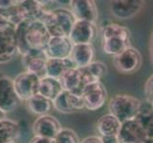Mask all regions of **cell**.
Returning <instances> with one entry per match:
<instances>
[{"label":"cell","instance_id":"6da1fadb","mask_svg":"<svg viewBox=\"0 0 153 143\" xmlns=\"http://www.w3.org/2000/svg\"><path fill=\"white\" fill-rule=\"evenodd\" d=\"M18 54L26 55L30 51H44L51 37L43 22L25 20L15 28Z\"/></svg>","mask_w":153,"mask_h":143},{"label":"cell","instance_id":"7a4b0ae2","mask_svg":"<svg viewBox=\"0 0 153 143\" xmlns=\"http://www.w3.org/2000/svg\"><path fill=\"white\" fill-rule=\"evenodd\" d=\"M130 37L128 27L108 23L102 28V50L105 54L114 56L130 46Z\"/></svg>","mask_w":153,"mask_h":143},{"label":"cell","instance_id":"3957f363","mask_svg":"<svg viewBox=\"0 0 153 143\" xmlns=\"http://www.w3.org/2000/svg\"><path fill=\"white\" fill-rule=\"evenodd\" d=\"M74 22L75 18L71 10L65 8L51 10L43 21L49 34L53 37H68Z\"/></svg>","mask_w":153,"mask_h":143},{"label":"cell","instance_id":"277c9868","mask_svg":"<svg viewBox=\"0 0 153 143\" xmlns=\"http://www.w3.org/2000/svg\"><path fill=\"white\" fill-rule=\"evenodd\" d=\"M142 101L128 94H115L109 100L108 110L121 123L133 119L141 108Z\"/></svg>","mask_w":153,"mask_h":143},{"label":"cell","instance_id":"5b68a950","mask_svg":"<svg viewBox=\"0 0 153 143\" xmlns=\"http://www.w3.org/2000/svg\"><path fill=\"white\" fill-rule=\"evenodd\" d=\"M16 26L0 18V64L12 61L18 54Z\"/></svg>","mask_w":153,"mask_h":143},{"label":"cell","instance_id":"8992f818","mask_svg":"<svg viewBox=\"0 0 153 143\" xmlns=\"http://www.w3.org/2000/svg\"><path fill=\"white\" fill-rule=\"evenodd\" d=\"M117 139L119 143H152L153 135L147 133L134 118L121 124Z\"/></svg>","mask_w":153,"mask_h":143},{"label":"cell","instance_id":"52a82bcc","mask_svg":"<svg viewBox=\"0 0 153 143\" xmlns=\"http://www.w3.org/2000/svg\"><path fill=\"white\" fill-rule=\"evenodd\" d=\"M142 62L143 57L140 51L132 46L128 47L120 54L112 56L114 68L118 73L123 75H130L138 71Z\"/></svg>","mask_w":153,"mask_h":143},{"label":"cell","instance_id":"ba28073f","mask_svg":"<svg viewBox=\"0 0 153 143\" xmlns=\"http://www.w3.org/2000/svg\"><path fill=\"white\" fill-rule=\"evenodd\" d=\"M84 107L88 111H97L105 105L108 99V92L101 82H95L86 85L81 93Z\"/></svg>","mask_w":153,"mask_h":143},{"label":"cell","instance_id":"9c48e42d","mask_svg":"<svg viewBox=\"0 0 153 143\" xmlns=\"http://www.w3.org/2000/svg\"><path fill=\"white\" fill-rule=\"evenodd\" d=\"M40 78L28 72L21 73L13 79L14 91L20 100L27 101L33 95L38 94Z\"/></svg>","mask_w":153,"mask_h":143},{"label":"cell","instance_id":"30bf717a","mask_svg":"<svg viewBox=\"0 0 153 143\" xmlns=\"http://www.w3.org/2000/svg\"><path fill=\"white\" fill-rule=\"evenodd\" d=\"M20 101L14 91L13 79L8 76L0 77V111L7 115L16 109Z\"/></svg>","mask_w":153,"mask_h":143},{"label":"cell","instance_id":"8fae6325","mask_svg":"<svg viewBox=\"0 0 153 143\" xmlns=\"http://www.w3.org/2000/svg\"><path fill=\"white\" fill-rule=\"evenodd\" d=\"M97 27L88 21L75 20L71 31L68 34V39L73 45L76 44H92V41L96 37Z\"/></svg>","mask_w":153,"mask_h":143},{"label":"cell","instance_id":"7c38bea8","mask_svg":"<svg viewBox=\"0 0 153 143\" xmlns=\"http://www.w3.org/2000/svg\"><path fill=\"white\" fill-rule=\"evenodd\" d=\"M70 10L75 20L88 21L95 24L98 20V8L93 0H71Z\"/></svg>","mask_w":153,"mask_h":143},{"label":"cell","instance_id":"4fadbf2b","mask_svg":"<svg viewBox=\"0 0 153 143\" xmlns=\"http://www.w3.org/2000/svg\"><path fill=\"white\" fill-rule=\"evenodd\" d=\"M52 107L62 114H72L85 108L81 95L65 90H63L52 101Z\"/></svg>","mask_w":153,"mask_h":143},{"label":"cell","instance_id":"5bb4252c","mask_svg":"<svg viewBox=\"0 0 153 143\" xmlns=\"http://www.w3.org/2000/svg\"><path fill=\"white\" fill-rule=\"evenodd\" d=\"M62 129L61 123L55 116L51 115H39L33 124L34 136H42L47 139H54Z\"/></svg>","mask_w":153,"mask_h":143},{"label":"cell","instance_id":"9a60e30c","mask_svg":"<svg viewBox=\"0 0 153 143\" xmlns=\"http://www.w3.org/2000/svg\"><path fill=\"white\" fill-rule=\"evenodd\" d=\"M144 4L142 0H115L110 2V12L116 18L128 20L138 14Z\"/></svg>","mask_w":153,"mask_h":143},{"label":"cell","instance_id":"2e32d148","mask_svg":"<svg viewBox=\"0 0 153 143\" xmlns=\"http://www.w3.org/2000/svg\"><path fill=\"white\" fill-rule=\"evenodd\" d=\"M47 56L44 51H30L22 55V65L25 72L37 76L39 78L46 76V63Z\"/></svg>","mask_w":153,"mask_h":143},{"label":"cell","instance_id":"e0dca14e","mask_svg":"<svg viewBox=\"0 0 153 143\" xmlns=\"http://www.w3.org/2000/svg\"><path fill=\"white\" fill-rule=\"evenodd\" d=\"M73 44L68 37H53L50 38L44 54L48 59L50 58H68L70 57Z\"/></svg>","mask_w":153,"mask_h":143},{"label":"cell","instance_id":"ac0fdd59","mask_svg":"<svg viewBox=\"0 0 153 143\" xmlns=\"http://www.w3.org/2000/svg\"><path fill=\"white\" fill-rule=\"evenodd\" d=\"M95 56V49L92 44H76L72 46L71 59L76 68L85 67L93 61Z\"/></svg>","mask_w":153,"mask_h":143},{"label":"cell","instance_id":"d6986e66","mask_svg":"<svg viewBox=\"0 0 153 143\" xmlns=\"http://www.w3.org/2000/svg\"><path fill=\"white\" fill-rule=\"evenodd\" d=\"M78 69L81 73L84 87L88 84L99 82L108 72L107 66L100 61H92L91 64Z\"/></svg>","mask_w":153,"mask_h":143},{"label":"cell","instance_id":"ffe728a7","mask_svg":"<svg viewBox=\"0 0 153 143\" xmlns=\"http://www.w3.org/2000/svg\"><path fill=\"white\" fill-rule=\"evenodd\" d=\"M58 80L60 81L63 90L81 95L84 85L78 68H72L71 70H68L63 73Z\"/></svg>","mask_w":153,"mask_h":143},{"label":"cell","instance_id":"44dd1931","mask_svg":"<svg viewBox=\"0 0 153 143\" xmlns=\"http://www.w3.org/2000/svg\"><path fill=\"white\" fill-rule=\"evenodd\" d=\"M72 68L76 67L71 57L50 58V59H47L46 63V76L59 79L63 73Z\"/></svg>","mask_w":153,"mask_h":143},{"label":"cell","instance_id":"7402d4cb","mask_svg":"<svg viewBox=\"0 0 153 143\" xmlns=\"http://www.w3.org/2000/svg\"><path fill=\"white\" fill-rule=\"evenodd\" d=\"M121 124L122 123L111 114L102 115L96 123V129L100 135L99 136H117L121 128Z\"/></svg>","mask_w":153,"mask_h":143},{"label":"cell","instance_id":"603a6c76","mask_svg":"<svg viewBox=\"0 0 153 143\" xmlns=\"http://www.w3.org/2000/svg\"><path fill=\"white\" fill-rule=\"evenodd\" d=\"M20 134V125L13 119H0V143L15 142Z\"/></svg>","mask_w":153,"mask_h":143},{"label":"cell","instance_id":"cb8c5ba5","mask_svg":"<svg viewBox=\"0 0 153 143\" xmlns=\"http://www.w3.org/2000/svg\"><path fill=\"white\" fill-rule=\"evenodd\" d=\"M63 91L60 81L56 78L50 76L41 77L39 80L38 94L50 99L52 102L57 97V95Z\"/></svg>","mask_w":153,"mask_h":143},{"label":"cell","instance_id":"d4e9b609","mask_svg":"<svg viewBox=\"0 0 153 143\" xmlns=\"http://www.w3.org/2000/svg\"><path fill=\"white\" fill-rule=\"evenodd\" d=\"M26 102L28 109L33 114L37 115H48L52 108V102L40 94H36Z\"/></svg>","mask_w":153,"mask_h":143},{"label":"cell","instance_id":"484cf974","mask_svg":"<svg viewBox=\"0 0 153 143\" xmlns=\"http://www.w3.org/2000/svg\"><path fill=\"white\" fill-rule=\"evenodd\" d=\"M55 143H79L80 140L78 139L76 133L71 129L62 128L59 133L54 137Z\"/></svg>","mask_w":153,"mask_h":143},{"label":"cell","instance_id":"4316f807","mask_svg":"<svg viewBox=\"0 0 153 143\" xmlns=\"http://www.w3.org/2000/svg\"><path fill=\"white\" fill-rule=\"evenodd\" d=\"M152 85H153V76H149L145 83L144 92L146 95V102L152 105Z\"/></svg>","mask_w":153,"mask_h":143},{"label":"cell","instance_id":"83f0119b","mask_svg":"<svg viewBox=\"0 0 153 143\" xmlns=\"http://www.w3.org/2000/svg\"><path fill=\"white\" fill-rule=\"evenodd\" d=\"M30 143H55L54 139H47L42 136H33Z\"/></svg>","mask_w":153,"mask_h":143},{"label":"cell","instance_id":"f1b7e54d","mask_svg":"<svg viewBox=\"0 0 153 143\" xmlns=\"http://www.w3.org/2000/svg\"><path fill=\"white\" fill-rule=\"evenodd\" d=\"M79 143H102V141L99 136H91L85 137V139L81 140Z\"/></svg>","mask_w":153,"mask_h":143},{"label":"cell","instance_id":"f546056e","mask_svg":"<svg viewBox=\"0 0 153 143\" xmlns=\"http://www.w3.org/2000/svg\"><path fill=\"white\" fill-rule=\"evenodd\" d=\"M16 0H0V10H5L16 4Z\"/></svg>","mask_w":153,"mask_h":143},{"label":"cell","instance_id":"4dcf8cb0","mask_svg":"<svg viewBox=\"0 0 153 143\" xmlns=\"http://www.w3.org/2000/svg\"><path fill=\"white\" fill-rule=\"evenodd\" d=\"M102 143H119L117 136H100Z\"/></svg>","mask_w":153,"mask_h":143},{"label":"cell","instance_id":"1f68e13d","mask_svg":"<svg viewBox=\"0 0 153 143\" xmlns=\"http://www.w3.org/2000/svg\"><path fill=\"white\" fill-rule=\"evenodd\" d=\"M6 118V115H5L2 111H0V119H2V118Z\"/></svg>","mask_w":153,"mask_h":143},{"label":"cell","instance_id":"d6a6232c","mask_svg":"<svg viewBox=\"0 0 153 143\" xmlns=\"http://www.w3.org/2000/svg\"><path fill=\"white\" fill-rule=\"evenodd\" d=\"M10 143H15V142H10Z\"/></svg>","mask_w":153,"mask_h":143}]
</instances>
